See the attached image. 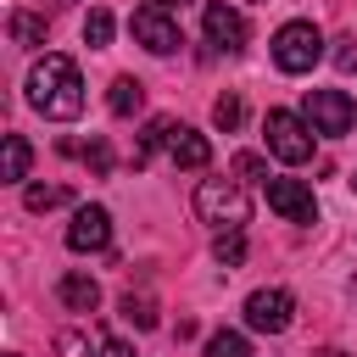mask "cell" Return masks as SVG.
I'll return each instance as SVG.
<instances>
[{
    "mask_svg": "<svg viewBox=\"0 0 357 357\" xmlns=\"http://www.w3.org/2000/svg\"><path fill=\"white\" fill-rule=\"evenodd\" d=\"M167 156H173L178 167H206V162H212V139L178 123V128H173V139H167Z\"/></svg>",
    "mask_w": 357,
    "mask_h": 357,
    "instance_id": "8fae6325",
    "label": "cell"
},
{
    "mask_svg": "<svg viewBox=\"0 0 357 357\" xmlns=\"http://www.w3.org/2000/svg\"><path fill=\"white\" fill-rule=\"evenodd\" d=\"M100 357H134L128 340H100Z\"/></svg>",
    "mask_w": 357,
    "mask_h": 357,
    "instance_id": "4316f807",
    "label": "cell"
},
{
    "mask_svg": "<svg viewBox=\"0 0 357 357\" xmlns=\"http://www.w3.org/2000/svg\"><path fill=\"white\" fill-rule=\"evenodd\" d=\"M56 296H61L67 312H95V307H100V284H95L89 273H61V279H56Z\"/></svg>",
    "mask_w": 357,
    "mask_h": 357,
    "instance_id": "7c38bea8",
    "label": "cell"
},
{
    "mask_svg": "<svg viewBox=\"0 0 357 357\" xmlns=\"http://www.w3.org/2000/svg\"><path fill=\"white\" fill-rule=\"evenodd\" d=\"M262 139H268V156H279L290 167H301L312 156V123L296 117V112H268L262 117Z\"/></svg>",
    "mask_w": 357,
    "mask_h": 357,
    "instance_id": "277c9868",
    "label": "cell"
},
{
    "mask_svg": "<svg viewBox=\"0 0 357 357\" xmlns=\"http://www.w3.org/2000/svg\"><path fill=\"white\" fill-rule=\"evenodd\" d=\"M351 190H357V178H351Z\"/></svg>",
    "mask_w": 357,
    "mask_h": 357,
    "instance_id": "83f0119b",
    "label": "cell"
},
{
    "mask_svg": "<svg viewBox=\"0 0 357 357\" xmlns=\"http://www.w3.org/2000/svg\"><path fill=\"white\" fill-rule=\"evenodd\" d=\"M56 351H61V357H100V335H84V329H61V335H56Z\"/></svg>",
    "mask_w": 357,
    "mask_h": 357,
    "instance_id": "2e32d148",
    "label": "cell"
},
{
    "mask_svg": "<svg viewBox=\"0 0 357 357\" xmlns=\"http://www.w3.org/2000/svg\"><path fill=\"white\" fill-rule=\"evenodd\" d=\"M324 61V33L312 28V22H284L279 33H273V67L279 73H312Z\"/></svg>",
    "mask_w": 357,
    "mask_h": 357,
    "instance_id": "3957f363",
    "label": "cell"
},
{
    "mask_svg": "<svg viewBox=\"0 0 357 357\" xmlns=\"http://www.w3.org/2000/svg\"><path fill=\"white\" fill-rule=\"evenodd\" d=\"M290 318H296L290 290H251V296H245V324H251V329H262V335H284Z\"/></svg>",
    "mask_w": 357,
    "mask_h": 357,
    "instance_id": "52a82bcc",
    "label": "cell"
},
{
    "mask_svg": "<svg viewBox=\"0 0 357 357\" xmlns=\"http://www.w3.org/2000/svg\"><path fill=\"white\" fill-rule=\"evenodd\" d=\"M11 39H17L22 50L45 45V17H33V11H11Z\"/></svg>",
    "mask_w": 357,
    "mask_h": 357,
    "instance_id": "9a60e30c",
    "label": "cell"
},
{
    "mask_svg": "<svg viewBox=\"0 0 357 357\" xmlns=\"http://www.w3.org/2000/svg\"><path fill=\"white\" fill-rule=\"evenodd\" d=\"M67 251H112V212L106 206H78L67 223Z\"/></svg>",
    "mask_w": 357,
    "mask_h": 357,
    "instance_id": "ba28073f",
    "label": "cell"
},
{
    "mask_svg": "<svg viewBox=\"0 0 357 357\" xmlns=\"http://www.w3.org/2000/svg\"><path fill=\"white\" fill-rule=\"evenodd\" d=\"M167 139H173V123H167V117H151V123H145V134H139V151H134V167H145V156H151L156 145H167Z\"/></svg>",
    "mask_w": 357,
    "mask_h": 357,
    "instance_id": "ac0fdd59",
    "label": "cell"
},
{
    "mask_svg": "<svg viewBox=\"0 0 357 357\" xmlns=\"http://www.w3.org/2000/svg\"><path fill=\"white\" fill-rule=\"evenodd\" d=\"M195 218L212 223L218 234H240L245 218H251L245 184H240V178H201V184H195Z\"/></svg>",
    "mask_w": 357,
    "mask_h": 357,
    "instance_id": "7a4b0ae2",
    "label": "cell"
},
{
    "mask_svg": "<svg viewBox=\"0 0 357 357\" xmlns=\"http://www.w3.org/2000/svg\"><path fill=\"white\" fill-rule=\"evenodd\" d=\"M206 357H251V340H245L240 329H218V335L206 340Z\"/></svg>",
    "mask_w": 357,
    "mask_h": 357,
    "instance_id": "d6986e66",
    "label": "cell"
},
{
    "mask_svg": "<svg viewBox=\"0 0 357 357\" xmlns=\"http://www.w3.org/2000/svg\"><path fill=\"white\" fill-rule=\"evenodd\" d=\"M28 162H33V151H28V139H22V134H6V167H0V178H6V184H17V178H28Z\"/></svg>",
    "mask_w": 357,
    "mask_h": 357,
    "instance_id": "5bb4252c",
    "label": "cell"
},
{
    "mask_svg": "<svg viewBox=\"0 0 357 357\" xmlns=\"http://www.w3.org/2000/svg\"><path fill=\"white\" fill-rule=\"evenodd\" d=\"M112 28H117V22H112V11H100V6H95V11L84 17V45H89V50H106V45H112Z\"/></svg>",
    "mask_w": 357,
    "mask_h": 357,
    "instance_id": "e0dca14e",
    "label": "cell"
},
{
    "mask_svg": "<svg viewBox=\"0 0 357 357\" xmlns=\"http://www.w3.org/2000/svg\"><path fill=\"white\" fill-rule=\"evenodd\" d=\"M212 123H218L223 134H234V128L245 123V106H240V95H218V100H212Z\"/></svg>",
    "mask_w": 357,
    "mask_h": 357,
    "instance_id": "ffe728a7",
    "label": "cell"
},
{
    "mask_svg": "<svg viewBox=\"0 0 357 357\" xmlns=\"http://www.w3.org/2000/svg\"><path fill=\"white\" fill-rule=\"evenodd\" d=\"M335 67H340V73H357V39H351V33L335 39Z\"/></svg>",
    "mask_w": 357,
    "mask_h": 357,
    "instance_id": "484cf974",
    "label": "cell"
},
{
    "mask_svg": "<svg viewBox=\"0 0 357 357\" xmlns=\"http://www.w3.org/2000/svg\"><path fill=\"white\" fill-rule=\"evenodd\" d=\"M123 318H128L134 329H156V301H151V296H134V290H128V296H123Z\"/></svg>",
    "mask_w": 357,
    "mask_h": 357,
    "instance_id": "7402d4cb",
    "label": "cell"
},
{
    "mask_svg": "<svg viewBox=\"0 0 357 357\" xmlns=\"http://www.w3.org/2000/svg\"><path fill=\"white\" fill-rule=\"evenodd\" d=\"M106 106H112V117H134V112L145 106V84H139V78H112Z\"/></svg>",
    "mask_w": 357,
    "mask_h": 357,
    "instance_id": "4fadbf2b",
    "label": "cell"
},
{
    "mask_svg": "<svg viewBox=\"0 0 357 357\" xmlns=\"http://www.w3.org/2000/svg\"><path fill=\"white\" fill-rule=\"evenodd\" d=\"M212 257H218L223 268H240V262H245V234H218V240H212Z\"/></svg>",
    "mask_w": 357,
    "mask_h": 357,
    "instance_id": "603a6c76",
    "label": "cell"
},
{
    "mask_svg": "<svg viewBox=\"0 0 357 357\" xmlns=\"http://www.w3.org/2000/svg\"><path fill=\"white\" fill-rule=\"evenodd\" d=\"M229 167H234V178H262V184L273 178V173H268V156H257V151H240Z\"/></svg>",
    "mask_w": 357,
    "mask_h": 357,
    "instance_id": "cb8c5ba5",
    "label": "cell"
},
{
    "mask_svg": "<svg viewBox=\"0 0 357 357\" xmlns=\"http://www.w3.org/2000/svg\"><path fill=\"white\" fill-rule=\"evenodd\" d=\"M128 28H134V39H139L151 56H173V50L184 45L178 22H173V17H167V6H156V0H151V6H139V11L128 17Z\"/></svg>",
    "mask_w": 357,
    "mask_h": 357,
    "instance_id": "8992f818",
    "label": "cell"
},
{
    "mask_svg": "<svg viewBox=\"0 0 357 357\" xmlns=\"http://www.w3.org/2000/svg\"><path fill=\"white\" fill-rule=\"evenodd\" d=\"M351 95L346 89H307V123H312V134H324V139H340V134H351Z\"/></svg>",
    "mask_w": 357,
    "mask_h": 357,
    "instance_id": "5b68a950",
    "label": "cell"
},
{
    "mask_svg": "<svg viewBox=\"0 0 357 357\" xmlns=\"http://www.w3.org/2000/svg\"><path fill=\"white\" fill-rule=\"evenodd\" d=\"M201 28H206V39H212L218 50H229V56H234V50H245V33H251V28H245V17H240L234 6H223V0H212V6L201 11Z\"/></svg>",
    "mask_w": 357,
    "mask_h": 357,
    "instance_id": "30bf717a",
    "label": "cell"
},
{
    "mask_svg": "<svg viewBox=\"0 0 357 357\" xmlns=\"http://www.w3.org/2000/svg\"><path fill=\"white\" fill-rule=\"evenodd\" d=\"M84 162H89V173H112V145L106 139H89L84 145Z\"/></svg>",
    "mask_w": 357,
    "mask_h": 357,
    "instance_id": "d4e9b609",
    "label": "cell"
},
{
    "mask_svg": "<svg viewBox=\"0 0 357 357\" xmlns=\"http://www.w3.org/2000/svg\"><path fill=\"white\" fill-rule=\"evenodd\" d=\"M268 206L284 218V223H312L318 218V201L301 178H268Z\"/></svg>",
    "mask_w": 357,
    "mask_h": 357,
    "instance_id": "9c48e42d",
    "label": "cell"
},
{
    "mask_svg": "<svg viewBox=\"0 0 357 357\" xmlns=\"http://www.w3.org/2000/svg\"><path fill=\"white\" fill-rule=\"evenodd\" d=\"M22 201H28V212H50V206H67V190L61 184H28Z\"/></svg>",
    "mask_w": 357,
    "mask_h": 357,
    "instance_id": "44dd1931",
    "label": "cell"
},
{
    "mask_svg": "<svg viewBox=\"0 0 357 357\" xmlns=\"http://www.w3.org/2000/svg\"><path fill=\"white\" fill-rule=\"evenodd\" d=\"M28 106H33L39 117H50V123H73V117L84 112V78H78V67H73L67 56L45 50V56L28 67Z\"/></svg>",
    "mask_w": 357,
    "mask_h": 357,
    "instance_id": "6da1fadb",
    "label": "cell"
}]
</instances>
